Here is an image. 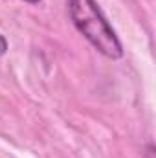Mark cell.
<instances>
[{"instance_id":"obj_2","label":"cell","mask_w":156,"mask_h":158,"mask_svg":"<svg viewBox=\"0 0 156 158\" xmlns=\"http://www.w3.org/2000/svg\"><path fill=\"white\" fill-rule=\"evenodd\" d=\"M6 52H7V40L4 35H0V57L6 55Z\"/></svg>"},{"instance_id":"obj_3","label":"cell","mask_w":156,"mask_h":158,"mask_svg":"<svg viewBox=\"0 0 156 158\" xmlns=\"http://www.w3.org/2000/svg\"><path fill=\"white\" fill-rule=\"evenodd\" d=\"M145 155H147V158H154V145H153V143L147 145V153H145Z\"/></svg>"},{"instance_id":"obj_4","label":"cell","mask_w":156,"mask_h":158,"mask_svg":"<svg viewBox=\"0 0 156 158\" xmlns=\"http://www.w3.org/2000/svg\"><path fill=\"white\" fill-rule=\"evenodd\" d=\"M24 2H28V4H39L40 0H24Z\"/></svg>"},{"instance_id":"obj_1","label":"cell","mask_w":156,"mask_h":158,"mask_svg":"<svg viewBox=\"0 0 156 158\" xmlns=\"http://www.w3.org/2000/svg\"><path fill=\"white\" fill-rule=\"evenodd\" d=\"M68 13L77 31L99 53L109 59L123 57V46L96 0H68Z\"/></svg>"}]
</instances>
